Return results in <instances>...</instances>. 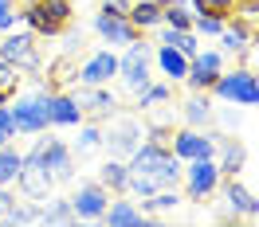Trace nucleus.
I'll return each mask as SVG.
<instances>
[{
  "mask_svg": "<svg viewBox=\"0 0 259 227\" xmlns=\"http://www.w3.org/2000/svg\"><path fill=\"white\" fill-rule=\"evenodd\" d=\"M130 180H126V192H134L138 200L161 192V188H177L181 180V157L165 145H153V141H142L130 157Z\"/></svg>",
  "mask_w": 259,
  "mask_h": 227,
  "instance_id": "obj_1",
  "label": "nucleus"
},
{
  "mask_svg": "<svg viewBox=\"0 0 259 227\" xmlns=\"http://www.w3.org/2000/svg\"><path fill=\"white\" fill-rule=\"evenodd\" d=\"M71 16H75V4L71 0H24L20 8V20L32 28V35H63L71 28Z\"/></svg>",
  "mask_w": 259,
  "mask_h": 227,
  "instance_id": "obj_2",
  "label": "nucleus"
},
{
  "mask_svg": "<svg viewBox=\"0 0 259 227\" xmlns=\"http://www.w3.org/2000/svg\"><path fill=\"white\" fill-rule=\"evenodd\" d=\"M212 90L224 98V102L259 106V79L251 75V71H243V67H236V71H220L216 82H212Z\"/></svg>",
  "mask_w": 259,
  "mask_h": 227,
  "instance_id": "obj_3",
  "label": "nucleus"
},
{
  "mask_svg": "<svg viewBox=\"0 0 259 227\" xmlns=\"http://www.w3.org/2000/svg\"><path fill=\"white\" fill-rule=\"evenodd\" d=\"M8 114H12V126H16V133H44V130L51 126L48 94H44V90H39V94L16 98V102L8 106Z\"/></svg>",
  "mask_w": 259,
  "mask_h": 227,
  "instance_id": "obj_4",
  "label": "nucleus"
},
{
  "mask_svg": "<svg viewBox=\"0 0 259 227\" xmlns=\"http://www.w3.org/2000/svg\"><path fill=\"white\" fill-rule=\"evenodd\" d=\"M16 184H20V192L28 196V200H48V192H51V173H48V164H44V157H39V145H32L28 153H24V164H20V177H16Z\"/></svg>",
  "mask_w": 259,
  "mask_h": 227,
  "instance_id": "obj_5",
  "label": "nucleus"
},
{
  "mask_svg": "<svg viewBox=\"0 0 259 227\" xmlns=\"http://www.w3.org/2000/svg\"><path fill=\"white\" fill-rule=\"evenodd\" d=\"M181 177H185V192L193 196V200H204V196H212L216 188H220V180H224L212 157L185 161V164H181Z\"/></svg>",
  "mask_w": 259,
  "mask_h": 227,
  "instance_id": "obj_6",
  "label": "nucleus"
},
{
  "mask_svg": "<svg viewBox=\"0 0 259 227\" xmlns=\"http://www.w3.org/2000/svg\"><path fill=\"white\" fill-rule=\"evenodd\" d=\"M118 79L130 94H138L142 86L149 82V43H126V55L118 59Z\"/></svg>",
  "mask_w": 259,
  "mask_h": 227,
  "instance_id": "obj_7",
  "label": "nucleus"
},
{
  "mask_svg": "<svg viewBox=\"0 0 259 227\" xmlns=\"http://www.w3.org/2000/svg\"><path fill=\"white\" fill-rule=\"evenodd\" d=\"M142 122L138 118H114L110 122V133H102V141L110 145V153L114 157H122V161H130L134 157V149L142 145Z\"/></svg>",
  "mask_w": 259,
  "mask_h": 227,
  "instance_id": "obj_8",
  "label": "nucleus"
},
{
  "mask_svg": "<svg viewBox=\"0 0 259 227\" xmlns=\"http://www.w3.org/2000/svg\"><path fill=\"white\" fill-rule=\"evenodd\" d=\"M35 145H39V157H44V164H48V173H51L55 184H63V180L75 177V149L71 145L55 141V137H39Z\"/></svg>",
  "mask_w": 259,
  "mask_h": 227,
  "instance_id": "obj_9",
  "label": "nucleus"
},
{
  "mask_svg": "<svg viewBox=\"0 0 259 227\" xmlns=\"http://www.w3.org/2000/svg\"><path fill=\"white\" fill-rule=\"evenodd\" d=\"M169 149L177 153L181 161H196V157H216V133H204V130H196V126H189V130H177V133H173Z\"/></svg>",
  "mask_w": 259,
  "mask_h": 227,
  "instance_id": "obj_10",
  "label": "nucleus"
},
{
  "mask_svg": "<svg viewBox=\"0 0 259 227\" xmlns=\"http://www.w3.org/2000/svg\"><path fill=\"white\" fill-rule=\"evenodd\" d=\"M216 192H220V208H224V219H240V215H247V219H255L259 215V200L251 192H247V188H243V184H236V180H220V188H216Z\"/></svg>",
  "mask_w": 259,
  "mask_h": 227,
  "instance_id": "obj_11",
  "label": "nucleus"
},
{
  "mask_svg": "<svg viewBox=\"0 0 259 227\" xmlns=\"http://www.w3.org/2000/svg\"><path fill=\"white\" fill-rule=\"evenodd\" d=\"M0 55H8L20 71H39V51H35V39L28 32H8L4 35V43H0Z\"/></svg>",
  "mask_w": 259,
  "mask_h": 227,
  "instance_id": "obj_12",
  "label": "nucleus"
},
{
  "mask_svg": "<svg viewBox=\"0 0 259 227\" xmlns=\"http://www.w3.org/2000/svg\"><path fill=\"white\" fill-rule=\"evenodd\" d=\"M110 204V192L102 188V184H79V192L71 196V211H75V219H102V211Z\"/></svg>",
  "mask_w": 259,
  "mask_h": 227,
  "instance_id": "obj_13",
  "label": "nucleus"
},
{
  "mask_svg": "<svg viewBox=\"0 0 259 227\" xmlns=\"http://www.w3.org/2000/svg\"><path fill=\"white\" fill-rule=\"evenodd\" d=\"M224 71V59H220V51H196L193 59H189V86L193 90H212V82L216 75Z\"/></svg>",
  "mask_w": 259,
  "mask_h": 227,
  "instance_id": "obj_14",
  "label": "nucleus"
},
{
  "mask_svg": "<svg viewBox=\"0 0 259 227\" xmlns=\"http://www.w3.org/2000/svg\"><path fill=\"white\" fill-rule=\"evenodd\" d=\"M114 75H118V55H114V51H95V55L79 67L75 79L87 82V86H106Z\"/></svg>",
  "mask_w": 259,
  "mask_h": 227,
  "instance_id": "obj_15",
  "label": "nucleus"
},
{
  "mask_svg": "<svg viewBox=\"0 0 259 227\" xmlns=\"http://www.w3.org/2000/svg\"><path fill=\"white\" fill-rule=\"evenodd\" d=\"M95 28H98V35H102L106 43H122V47H126V43L138 39V28H134L130 16H122V12H106V8H102L98 20H95Z\"/></svg>",
  "mask_w": 259,
  "mask_h": 227,
  "instance_id": "obj_16",
  "label": "nucleus"
},
{
  "mask_svg": "<svg viewBox=\"0 0 259 227\" xmlns=\"http://www.w3.org/2000/svg\"><path fill=\"white\" fill-rule=\"evenodd\" d=\"M71 98H75V102H79V110L91 114V118H106V114L118 110V98H114L106 86H87V82H82Z\"/></svg>",
  "mask_w": 259,
  "mask_h": 227,
  "instance_id": "obj_17",
  "label": "nucleus"
},
{
  "mask_svg": "<svg viewBox=\"0 0 259 227\" xmlns=\"http://www.w3.org/2000/svg\"><path fill=\"white\" fill-rule=\"evenodd\" d=\"M216 153L220 157H212V161L220 168V177H236L243 168V161H247V149H243L240 137H216Z\"/></svg>",
  "mask_w": 259,
  "mask_h": 227,
  "instance_id": "obj_18",
  "label": "nucleus"
},
{
  "mask_svg": "<svg viewBox=\"0 0 259 227\" xmlns=\"http://www.w3.org/2000/svg\"><path fill=\"white\" fill-rule=\"evenodd\" d=\"M48 114H51V126H79L82 110L71 94H48Z\"/></svg>",
  "mask_w": 259,
  "mask_h": 227,
  "instance_id": "obj_19",
  "label": "nucleus"
},
{
  "mask_svg": "<svg viewBox=\"0 0 259 227\" xmlns=\"http://www.w3.org/2000/svg\"><path fill=\"white\" fill-rule=\"evenodd\" d=\"M220 43H224L228 55H243V51L251 47V28H247V20H224V32H220Z\"/></svg>",
  "mask_w": 259,
  "mask_h": 227,
  "instance_id": "obj_20",
  "label": "nucleus"
},
{
  "mask_svg": "<svg viewBox=\"0 0 259 227\" xmlns=\"http://www.w3.org/2000/svg\"><path fill=\"white\" fill-rule=\"evenodd\" d=\"M181 118L189 122V126H196V130H204L212 122V102H208V90H196L193 98H185L181 102Z\"/></svg>",
  "mask_w": 259,
  "mask_h": 227,
  "instance_id": "obj_21",
  "label": "nucleus"
},
{
  "mask_svg": "<svg viewBox=\"0 0 259 227\" xmlns=\"http://www.w3.org/2000/svg\"><path fill=\"white\" fill-rule=\"evenodd\" d=\"M157 67H161V75L169 82H181L185 75H189V55H181L177 47L161 43V47H157Z\"/></svg>",
  "mask_w": 259,
  "mask_h": 227,
  "instance_id": "obj_22",
  "label": "nucleus"
},
{
  "mask_svg": "<svg viewBox=\"0 0 259 227\" xmlns=\"http://www.w3.org/2000/svg\"><path fill=\"white\" fill-rule=\"evenodd\" d=\"M142 215H146V211L138 208L134 200H110L106 211H102V219H106V223H118V227H138Z\"/></svg>",
  "mask_w": 259,
  "mask_h": 227,
  "instance_id": "obj_23",
  "label": "nucleus"
},
{
  "mask_svg": "<svg viewBox=\"0 0 259 227\" xmlns=\"http://www.w3.org/2000/svg\"><path fill=\"white\" fill-rule=\"evenodd\" d=\"M126 16H130V24H134L138 32H146V28H157V24H161V0H134Z\"/></svg>",
  "mask_w": 259,
  "mask_h": 227,
  "instance_id": "obj_24",
  "label": "nucleus"
},
{
  "mask_svg": "<svg viewBox=\"0 0 259 227\" xmlns=\"http://www.w3.org/2000/svg\"><path fill=\"white\" fill-rule=\"evenodd\" d=\"M126 180H130V164L122 157H110V161L98 168V184L106 192H126Z\"/></svg>",
  "mask_w": 259,
  "mask_h": 227,
  "instance_id": "obj_25",
  "label": "nucleus"
},
{
  "mask_svg": "<svg viewBox=\"0 0 259 227\" xmlns=\"http://www.w3.org/2000/svg\"><path fill=\"white\" fill-rule=\"evenodd\" d=\"M161 43L177 47L181 55H189V59L200 51V43H196V35H193V32H185V28H169V24H165V32H161Z\"/></svg>",
  "mask_w": 259,
  "mask_h": 227,
  "instance_id": "obj_26",
  "label": "nucleus"
},
{
  "mask_svg": "<svg viewBox=\"0 0 259 227\" xmlns=\"http://www.w3.org/2000/svg\"><path fill=\"white\" fill-rule=\"evenodd\" d=\"M20 164H24V153H16V145H0V184H16Z\"/></svg>",
  "mask_w": 259,
  "mask_h": 227,
  "instance_id": "obj_27",
  "label": "nucleus"
},
{
  "mask_svg": "<svg viewBox=\"0 0 259 227\" xmlns=\"http://www.w3.org/2000/svg\"><path fill=\"white\" fill-rule=\"evenodd\" d=\"M138 106L146 110V106H161V102H173V82H146L142 90H138Z\"/></svg>",
  "mask_w": 259,
  "mask_h": 227,
  "instance_id": "obj_28",
  "label": "nucleus"
},
{
  "mask_svg": "<svg viewBox=\"0 0 259 227\" xmlns=\"http://www.w3.org/2000/svg\"><path fill=\"white\" fill-rule=\"evenodd\" d=\"M20 82H24V71H20L16 63H12V59H8V55H0V94H16L20 90Z\"/></svg>",
  "mask_w": 259,
  "mask_h": 227,
  "instance_id": "obj_29",
  "label": "nucleus"
},
{
  "mask_svg": "<svg viewBox=\"0 0 259 227\" xmlns=\"http://www.w3.org/2000/svg\"><path fill=\"white\" fill-rule=\"evenodd\" d=\"M177 204H181L177 188H161V192H153V196H146V200H142V211L157 215V211H173Z\"/></svg>",
  "mask_w": 259,
  "mask_h": 227,
  "instance_id": "obj_30",
  "label": "nucleus"
},
{
  "mask_svg": "<svg viewBox=\"0 0 259 227\" xmlns=\"http://www.w3.org/2000/svg\"><path fill=\"white\" fill-rule=\"evenodd\" d=\"M75 211H71V200H48V208H39V223H71Z\"/></svg>",
  "mask_w": 259,
  "mask_h": 227,
  "instance_id": "obj_31",
  "label": "nucleus"
},
{
  "mask_svg": "<svg viewBox=\"0 0 259 227\" xmlns=\"http://www.w3.org/2000/svg\"><path fill=\"white\" fill-rule=\"evenodd\" d=\"M193 4V12H204V16H236V0H189Z\"/></svg>",
  "mask_w": 259,
  "mask_h": 227,
  "instance_id": "obj_32",
  "label": "nucleus"
},
{
  "mask_svg": "<svg viewBox=\"0 0 259 227\" xmlns=\"http://www.w3.org/2000/svg\"><path fill=\"white\" fill-rule=\"evenodd\" d=\"M98 145H102V130L98 126H82L79 141H75V153H95Z\"/></svg>",
  "mask_w": 259,
  "mask_h": 227,
  "instance_id": "obj_33",
  "label": "nucleus"
},
{
  "mask_svg": "<svg viewBox=\"0 0 259 227\" xmlns=\"http://www.w3.org/2000/svg\"><path fill=\"white\" fill-rule=\"evenodd\" d=\"M193 28H196L200 35H220V32H224V20H220V16H204V12H196V16H193Z\"/></svg>",
  "mask_w": 259,
  "mask_h": 227,
  "instance_id": "obj_34",
  "label": "nucleus"
},
{
  "mask_svg": "<svg viewBox=\"0 0 259 227\" xmlns=\"http://www.w3.org/2000/svg\"><path fill=\"white\" fill-rule=\"evenodd\" d=\"M16 20H20L16 0H0V32H12V28H16Z\"/></svg>",
  "mask_w": 259,
  "mask_h": 227,
  "instance_id": "obj_35",
  "label": "nucleus"
},
{
  "mask_svg": "<svg viewBox=\"0 0 259 227\" xmlns=\"http://www.w3.org/2000/svg\"><path fill=\"white\" fill-rule=\"evenodd\" d=\"M16 137V126H12V114H8V102L0 106V145H8Z\"/></svg>",
  "mask_w": 259,
  "mask_h": 227,
  "instance_id": "obj_36",
  "label": "nucleus"
},
{
  "mask_svg": "<svg viewBox=\"0 0 259 227\" xmlns=\"http://www.w3.org/2000/svg\"><path fill=\"white\" fill-rule=\"evenodd\" d=\"M130 4H134V0H106L102 8H106V12H122V16H126V12H130Z\"/></svg>",
  "mask_w": 259,
  "mask_h": 227,
  "instance_id": "obj_37",
  "label": "nucleus"
},
{
  "mask_svg": "<svg viewBox=\"0 0 259 227\" xmlns=\"http://www.w3.org/2000/svg\"><path fill=\"white\" fill-rule=\"evenodd\" d=\"M12 204H16V200H12V196L4 192V184H0V219L8 215V208H12Z\"/></svg>",
  "mask_w": 259,
  "mask_h": 227,
  "instance_id": "obj_38",
  "label": "nucleus"
},
{
  "mask_svg": "<svg viewBox=\"0 0 259 227\" xmlns=\"http://www.w3.org/2000/svg\"><path fill=\"white\" fill-rule=\"evenodd\" d=\"M4 102H8V94H0V106H4Z\"/></svg>",
  "mask_w": 259,
  "mask_h": 227,
  "instance_id": "obj_39",
  "label": "nucleus"
},
{
  "mask_svg": "<svg viewBox=\"0 0 259 227\" xmlns=\"http://www.w3.org/2000/svg\"><path fill=\"white\" fill-rule=\"evenodd\" d=\"M16 4H24V0H16Z\"/></svg>",
  "mask_w": 259,
  "mask_h": 227,
  "instance_id": "obj_40",
  "label": "nucleus"
}]
</instances>
